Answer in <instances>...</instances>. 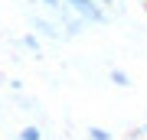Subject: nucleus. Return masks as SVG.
<instances>
[{"mask_svg":"<svg viewBox=\"0 0 147 140\" xmlns=\"http://www.w3.org/2000/svg\"><path fill=\"white\" fill-rule=\"evenodd\" d=\"M75 7H79V13H85L88 20H101V10H95V3L92 0H72Z\"/></svg>","mask_w":147,"mask_h":140,"instance_id":"f257e3e1","label":"nucleus"},{"mask_svg":"<svg viewBox=\"0 0 147 140\" xmlns=\"http://www.w3.org/2000/svg\"><path fill=\"white\" fill-rule=\"evenodd\" d=\"M39 137H42V134H39L36 127H26V130H23V137H20V140H39Z\"/></svg>","mask_w":147,"mask_h":140,"instance_id":"f03ea898","label":"nucleus"},{"mask_svg":"<svg viewBox=\"0 0 147 140\" xmlns=\"http://www.w3.org/2000/svg\"><path fill=\"white\" fill-rule=\"evenodd\" d=\"M88 134H92V140H108V134H105V130H101V127H92Z\"/></svg>","mask_w":147,"mask_h":140,"instance_id":"7ed1b4c3","label":"nucleus"},{"mask_svg":"<svg viewBox=\"0 0 147 140\" xmlns=\"http://www.w3.org/2000/svg\"><path fill=\"white\" fill-rule=\"evenodd\" d=\"M111 78H115L118 85H127V75H124V72H111Z\"/></svg>","mask_w":147,"mask_h":140,"instance_id":"20e7f679","label":"nucleus"},{"mask_svg":"<svg viewBox=\"0 0 147 140\" xmlns=\"http://www.w3.org/2000/svg\"><path fill=\"white\" fill-rule=\"evenodd\" d=\"M46 3H56V0H46Z\"/></svg>","mask_w":147,"mask_h":140,"instance_id":"39448f33","label":"nucleus"}]
</instances>
